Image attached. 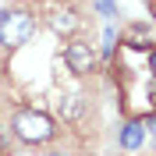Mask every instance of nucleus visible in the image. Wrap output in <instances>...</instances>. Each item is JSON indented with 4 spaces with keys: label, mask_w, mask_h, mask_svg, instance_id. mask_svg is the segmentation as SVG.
I'll return each instance as SVG.
<instances>
[{
    "label": "nucleus",
    "mask_w": 156,
    "mask_h": 156,
    "mask_svg": "<svg viewBox=\"0 0 156 156\" xmlns=\"http://www.w3.org/2000/svg\"><path fill=\"white\" fill-rule=\"evenodd\" d=\"M149 128H153V135H156V117H153V121H149Z\"/></svg>",
    "instance_id": "nucleus-12"
},
{
    "label": "nucleus",
    "mask_w": 156,
    "mask_h": 156,
    "mask_svg": "<svg viewBox=\"0 0 156 156\" xmlns=\"http://www.w3.org/2000/svg\"><path fill=\"white\" fill-rule=\"evenodd\" d=\"M53 121H50L43 110H18L14 114V135L25 142V146H43L53 138Z\"/></svg>",
    "instance_id": "nucleus-1"
},
{
    "label": "nucleus",
    "mask_w": 156,
    "mask_h": 156,
    "mask_svg": "<svg viewBox=\"0 0 156 156\" xmlns=\"http://www.w3.org/2000/svg\"><path fill=\"white\" fill-rule=\"evenodd\" d=\"M32 36H36V14H29V11H7L4 29H0V43L7 50H18Z\"/></svg>",
    "instance_id": "nucleus-2"
},
{
    "label": "nucleus",
    "mask_w": 156,
    "mask_h": 156,
    "mask_svg": "<svg viewBox=\"0 0 156 156\" xmlns=\"http://www.w3.org/2000/svg\"><path fill=\"white\" fill-rule=\"evenodd\" d=\"M124 39H128L131 50H149V29H146V25H131Z\"/></svg>",
    "instance_id": "nucleus-7"
},
{
    "label": "nucleus",
    "mask_w": 156,
    "mask_h": 156,
    "mask_svg": "<svg viewBox=\"0 0 156 156\" xmlns=\"http://www.w3.org/2000/svg\"><path fill=\"white\" fill-rule=\"evenodd\" d=\"M114 43H117V32L107 29L103 32V53H107V57H114Z\"/></svg>",
    "instance_id": "nucleus-8"
},
{
    "label": "nucleus",
    "mask_w": 156,
    "mask_h": 156,
    "mask_svg": "<svg viewBox=\"0 0 156 156\" xmlns=\"http://www.w3.org/2000/svg\"><path fill=\"white\" fill-rule=\"evenodd\" d=\"M64 64H68V71H75V75H89V71L96 68V50L89 46V43H68Z\"/></svg>",
    "instance_id": "nucleus-3"
},
{
    "label": "nucleus",
    "mask_w": 156,
    "mask_h": 156,
    "mask_svg": "<svg viewBox=\"0 0 156 156\" xmlns=\"http://www.w3.org/2000/svg\"><path fill=\"white\" fill-rule=\"evenodd\" d=\"M78 114H82V96H78V92L60 96V117H64V121H78Z\"/></svg>",
    "instance_id": "nucleus-6"
},
{
    "label": "nucleus",
    "mask_w": 156,
    "mask_h": 156,
    "mask_svg": "<svg viewBox=\"0 0 156 156\" xmlns=\"http://www.w3.org/2000/svg\"><path fill=\"white\" fill-rule=\"evenodd\" d=\"M50 29L57 32V36H75V29H78L75 7H53L50 11Z\"/></svg>",
    "instance_id": "nucleus-4"
},
{
    "label": "nucleus",
    "mask_w": 156,
    "mask_h": 156,
    "mask_svg": "<svg viewBox=\"0 0 156 156\" xmlns=\"http://www.w3.org/2000/svg\"><path fill=\"white\" fill-rule=\"evenodd\" d=\"M142 142H146V124L128 121V124L121 128V149H128V153H131V149H138Z\"/></svg>",
    "instance_id": "nucleus-5"
},
{
    "label": "nucleus",
    "mask_w": 156,
    "mask_h": 156,
    "mask_svg": "<svg viewBox=\"0 0 156 156\" xmlns=\"http://www.w3.org/2000/svg\"><path fill=\"white\" fill-rule=\"evenodd\" d=\"M149 71H153V78H156V50L149 53Z\"/></svg>",
    "instance_id": "nucleus-11"
},
{
    "label": "nucleus",
    "mask_w": 156,
    "mask_h": 156,
    "mask_svg": "<svg viewBox=\"0 0 156 156\" xmlns=\"http://www.w3.org/2000/svg\"><path fill=\"white\" fill-rule=\"evenodd\" d=\"M50 156H64V153H50Z\"/></svg>",
    "instance_id": "nucleus-13"
},
{
    "label": "nucleus",
    "mask_w": 156,
    "mask_h": 156,
    "mask_svg": "<svg viewBox=\"0 0 156 156\" xmlns=\"http://www.w3.org/2000/svg\"><path fill=\"white\" fill-rule=\"evenodd\" d=\"M96 11L110 18V14H114V0H96Z\"/></svg>",
    "instance_id": "nucleus-9"
},
{
    "label": "nucleus",
    "mask_w": 156,
    "mask_h": 156,
    "mask_svg": "<svg viewBox=\"0 0 156 156\" xmlns=\"http://www.w3.org/2000/svg\"><path fill=\"white\" fill-rule=\"evenodd\" d=\"M149 107L156 110V78H153V85H149Z\"/></svg>",
    "instance_id": "nucleus-10"
}]
</instances>
